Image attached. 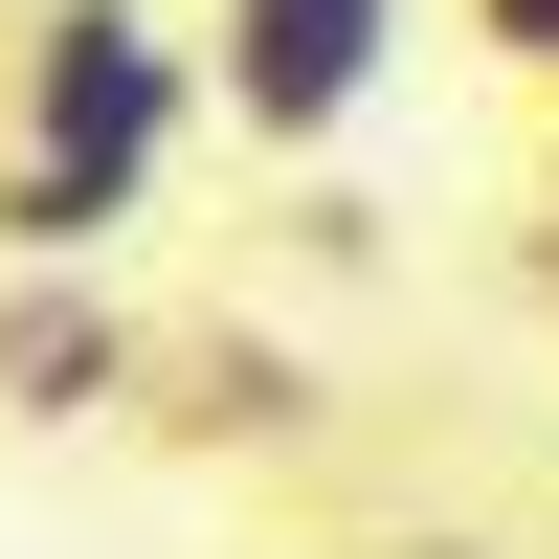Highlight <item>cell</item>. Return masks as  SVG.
Segmentation results:
<instances>
[{
    "instance_id": "cell-1",
    "label": "cell",
    "mask_w": 559,
    "mask_h": 559,
    "mask_svg": "<svg viewBox=\"0 0 559 559\" xmlns=\"http://www.w3.org/2000/svg\"><path fill=\"white\" fill-rule=\"evenodd\" d=\"M179 112H202V45L157 0H23L0 23V269H90L157 202Z\"/></svg>"
},
{
    "instance_id": "cell-2",
    "label": "cell",
    "mask_w": 559,
    "mask_h": 559,
    "mask_svg": "<svg viewBox=\"0 0 559 559\" xmlns=\"http://www.w3.org/2000/svg\"><path fill=\"white\" fill-rule=\"evenodd\" d=\"M403 68V0H202V112L247 157H336Z\"/></svg>"
},
{
    "instance_id": "cell-3",
    "label": "cell",
    "mask_w": 559,
    "mask_h": 559,
    "mask_svg": "<svg viewBox=\"0 0 559 559\" xmlns=\"http://www.w3.org/2000/svg\"><path fill=\"white\" fill-rule=\"evenodd\" d=\"M134 381L157 358H134V313L90 269H0V426H112Z\"/></svg>"
},
{
    "instance_id": "cell-4",
    "label": "cell",
    "mask_w": 559,
    "mask_h": 559,
    "mask_svg": "<svg viewBox=\"0 0 559 559\" xmlns=\"http://www.w3.org/2000/svg\"><path fill=\"white\" fill-rule=\"evenodd\" d=\"M179 448H313L336 426V381H313L292 336H247V313H224V336H179V403H157Z\"/></svg>"
},
{
    "instance_id": "cell-5",
    "label": "cell",
    "mask_w": 559,
    "mask_h": 559,
    "mask_svg": "<svg viewBox=\"0 0 559 559\" xmlns=\"http://www.w3.org/2000/svg\"><path fill=\"white\" fill-rule=\"evenodd\" d=\"M471 23H492V45H515V68L559 90V0H471Z\"/></svg>"
},
{
    "instance_id": "cell-6",
    "label": "cell",
    "mask_w": 559,
    "mask_h": 559,
    "mask_svg": "<svg viewBox=\"0 0 559 559\" xmlns=\"http://www.w3.org/2000/svg\"><path fill=\"white\" fill-rule=\"evenodd\" d=\"M358 559H492V537L471 515H403V537H358Z\"/></svg>"
}]
</instances>
